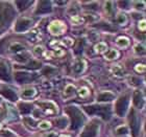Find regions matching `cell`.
<instances>
[{
  "instance_id": "cell-1",
  "label": "cell",
  "mask_w": 146,
  "mask_h": 137,
  "mask_svg": "<svg viewBox=\"0 0 146 137\" xmlns=\"http://www.w3.org/2000/svg\"><path fill=\"white\" fill-rule=\"evenodd\" d=\"M67 112L70 114L71 118H72V126H71V129H77L79 126L82 125V120H84L82 112H80L77 108H75V107H69L67 109Z\"/></svg>"
},
{
  "instance_id": "cell-2",
  "label": "cell",
  "mask_w": 146,
  "mask_h": 137,
  "mask_svg": "<svg viewBox=\"0 0 146 137\" xmlns=\"http://www.w3.org/2000/svg\"><path fill=\"white\" fill-rule=\"evenodd\" d=\"M85 110L89 114H99L104 119H108L110 117V107L91 106V107H85Z\"/></svg>"
},
{
  "instance_id": "cell-3",
  "label": "cell",
  "mask_w": 146,
  "mask_h": 137,
  "mask_svg": "<svg viewBox=\"0 0 146 137\" xmlns=\"http://www.w3.org/2000/svg\"><path fill=\"white\" fill-rule=\"evenodd\" d=\"M127 105H128V95L127 94L122 95L121 98L117 101V103H116V113L119 116L124 115L126 108H127Z\"/></svg>"
},
{
  "instance_id": "cell-4",
  "label": "cell",
  "mask_w": 146,
  "mask_h": 137,
  "mask_svg": "<svg viewBox=\"0 0 146 137\" xmlns=\"http://www.w3.org/2000/svg\"><path fill=\"white\" fill-rule=\"evenodd\" d=\"M48 31L52 35H62L66 31V26L63 22L61 21H53L51 24L48 26Z\"/></svg>"
},
{
  "instance_id": "cell-5",
  "label": "cell",
  "mask_w": 146,
  "mask_h": 137,
  "mask_svg": "<svg viewBox=\"0 0 146 137\" xmlns=\"http://www.w3.org/2000/svg\"><path fill=\"white\" fill-rule=\"evenodd\" d=\"M98 132V125L95 122L89 124L82 133V137H95Z\"/></svg>"
},
{
  "instance_id": "cell-6",
  "label": "cell",
  "mask_w": 146,
  "mask_h": 137,
  "mask_svg": "<svg viewBox=\"0 0 146 137\" xmlns=\"http://www.w3.org/2000/svg\"><path fill=\"white\" fill-rule=\"evenodd\" d=\"M131 130H133V133L134 135L138 134V132L140 130V122H139V117H138V114H136L134 110L131 111Z\"/></svg>"
},
{
  "instance_id": "cell-7",
  "label": "cell",
  "mask_w": 146,
  "mask_h": 137,
  "mask_svg": "<svg viewBox=\"0 0 146 137\" xmlns=\"http://www.w3.org/2000/svg\"><path fill=\"white\" fill-rule=\"evenodd\" d=\"M33 21H31V19L28 18H22L20 20H18L17 22V24H16V31H25V29H27L29 26L31 25Z\"/></svg>"
},
{
  "instance_id": "cell-8",
  "label": "cell",
  "mask_w": 146,
  "mask_h": 137,
  "mask_svg": "<svg viewBox=\"0 0 146 137\" xmlns=\"http://www.w3.org/2000/svg\"><path fill=\"white\" fill-rule=\"evenodd\" d=\"M0 78L4 80V81H9L11 80L9 69H7V65L2 61H0Z\"/></svg>"
},
{
  "instance_id": "cell-9",
  "label": "cell",
  "mask_w": 146,
  "mask_h": 137,
  "mask_svg": "<svg viewBox=\"0 0 146 137\" xmlns=\"http://www.w3.org/2000/svg\"><path fill=\"white\" fill-rule=\"evenodd\" d=\"M0 93H1L4 98L9 100V101H16V100H17V95H16V93L9 88H2L1 89V91H0Z\"/></svg>"
},
{
  "instance_id": "cell-10",
  "label": "cell",
  "mask_w": 146,
  "mask_h": 137,
  "mask_svg": "<svg viewBox=\"0 0 146 137\" xmlns=\"http://www.w3.org/2000/svg\"><path fill=\"white\" fill-rule=\"evenodd\" d=\"M143 96H142V93L140 91H136L134 93V104L136 105L137 107L141 108V107L143 106Z\"/></svg>"
},
{
  "instance_id": "cell-11",
  "label": "cell",
  "mask_w": 146,
  "mask_h": 137,
  "mask_svg": "<svg viewBox=\"0 0 146 137\" xmlns=\"http://www.w3.org/2000/svg\"><path fill=\"white\" fill-rule=\"evenodd\" d=\"M113 98H114V94L112 92H102V93L98 95L97 100L99 102H109L112 101Z\"/></svg>"
},
{
  "instance_id": "cell-12",
  "label": "cell",
  "mask_w": 146,
  "mask_h": 137,
  "mask_svg": "<svg viewBox=\"0 0 146 137\" xmlns=\"http://www.w3.org/2000/svg\"><path fill=\"white\" fill-rule=\"evenodd\" d=\"M50 9H51L50 7V3L47 2V1H42V2H40L36 14H39V13H47L48 11H50Z\"/></svg>"
},
{
  "instance_id": "cell-13",
  "label": "cell",
  "mask_w": 146,
  "mask_h": 137,
  "mask_svg": "<svg viewBox=\"0 0 146 137\" xmlns=\"http://www.w3.org/2000/svg\"><path fill=\"white\" fill-rule=\"evenodd\" d=\"M15 79L17 82L19 83H23V82H26L28 80L31 79L29 78V74L26 72H17L15 76Z\"/></svg>"
},
{
  "instance_id": "cell-14",
  "label": "cell",
  "mask_w": 146,
  "mask_h": 137,
  "mask_svg": "<svg viewBox=\"0 0 146 137\" xmlns=\"http://www.w3.org/2000/svg\"><path fill=\"white\" fill-rule=\"evenodd\" d=\"M84 65H85V63H84L82 60H80V59L76 60L74 65H73V70H74V72L75 73L82 72V70H84Z\"/></svg>"
},
{
  "instance_id": "cell-15",
  "label": "cell",
  "mask_w": 146,
  "mask_h": 137,
  "mask_svg": "<svg viewBox=\"0 0 146 137\" xmlns=\"http://www.w3.org/2000/svg\"><path fill=\"white\" fill-rule=\"evenodd\" d=\"M19 109L21 111V113L23 114H27L31 111V104H26V103H21L19 104Z\"/></svg>"
},
{
  "instance_id": "cell-16",
  "label": "cell",
  "mask_w": 146,
  "mask_h": 137,
  "mask_svg": "<svg viewBox=\"0 0 146 137\" xmlns=\"http://www.w3.org/2000/svg\"><path fill=\"white\" fill-rule=\"evenodd\" d=\"M119 55L118 51L115 50V49H111L107 52V55H104V58L107 60H113V59H117V57Z\"/></svg>"
},
{
  "instance_id": "cell-17",
  "label": "cell",
  "mask_w": 146,
  "mask_h": 137,
  "mask_svg": "<svg viewBox=\"0 0 146 137\" xmlns=\"http://www.w3.org/2000/svg\"><path fill=\"white\" fill-rule=\"evenodd\" d=\"M94 49H95V52H97V53L104 52L106 50H107V44H106V43H104V42L98 43L97 45H95Z\"/></svg>"
},
{
  "instance_id": "cell-18",
  "label": "cell",
  "mask_w": 146,
  "mask_h": 137,
  "mask_svg": "<svg viewBox=\"0 0 146 137\" xmlns=\"http://www.w3.org/2000/svg\"><path fill=\"white\" fill-rule=\"evenodd\" d=\"M117 44H118L120 47H127L128 44H129V40L125 37H121L117 40Z\"/></svg>"
},
{
  "instance_id": "cell-19",
  "label": "cell",
  "mask_w": 146,
  "mask_h": 137,
  "mask_svg": "<svg viewBox=\"0 0 146 137\" xmlns=\"http://www.w3.org/2000/svg\"><path fill=\"white\" fill-rule=\"evenodd\" d=\"M74 90H75V87H74L73 85H67V87L65 88L64 95H65V96H67V98H69V96L73 95V93H74Z\"/></svg>"
},
{
  "instance_id": "cell-20",
  "label": "cell",
  "mask_w": 146,
  "mask_h": 137,
  "mask_svg": "<svg viewBox=\"0 0 146 137\" xmlns=\"http://www.w3.org/2000/svg\"><path fill=\"white\" fill-rule=\"evenodd\" d=\"M36 94V90L34 88H29V89H26L24 91L22 92V96L23 98H31V96H34Z\"/></svg>"
},
{
  "instance_id": "cell-21",
  "label": "cell",
  "mask_w": 146,
  "mask_h": 137,
  "mask_svg": "<svg viewBox=\"0 0 146 137\" xmlns=\"http://www.w3.org/2000/svg\"><path fill=\"white\" fill-rule=\"evenodd\" d=\"M116 21H117V23H118V24L123 25L125 22H126V17H125L124 14H119V15L117 16V19H116Z\"/></svg>"
},
{
  "instance_id": "cell-22",
  "label": "cell",
  "mask_w": 146,
  "mask_h": 137,
  "mask_svg": "<svg viewBox=\"0 0 146 137\" xmlns=\"http://www.w3.org/2000/svg\"><path fill=\"white\" fill-rule=\"evenodd\" d=\"M22 49H24V47L21 44H19V43H15V44H13L11 46V51H20Z\"/></svg>"
},
{
  "instance_id": "cell-23",
  "label": "cell",
  "mask_w": 146,
  "mask_h": 137,
  "mask_svg": "<svg viewBox=\"0 0 146 137\" xmlns=\"http://www.w3.org/2000/svg\"><path fill=\"white\" fill-rule=\"evenodd\" d=\"M113 71H114L117 76H121V74H123V72H124L123 68H122L120 65H116V66H114V67H113Z\"/></svg>"
},
{
  "instance_id": "cell-24",
  "label": "cell",
  "mask_w": 146,
  "mask_h": 137,
  "mask_svg": "<svg viewBox=\"0 0 146 137\" xmlns=\"http://www.w3.org/2000/svg\"><path fill=\"white\" fill-rule=\"evenodd\" d=\"M112 5H113V2H111V1L106 3V12L109 15H113V13H114V7H112Z\"/></svg>"
},
{
  "instance_id": "cell-25",
  "label": "cell",
  "mask_w": 146,
  "mask_h": 137,
  "mask_svg": "<svg viewBox=\"0 0 146 137\" xmlns=\"http://www.w3.org/2000/svg\"><path fill=\"white\" fill-rule=\"evenodd\" d=\"M41 66V63L38 61H31L27 65H25L26 68H38Z\"/></svg>"
},
{
  "instance_id": "cell-26",
  "label": "cell",
  "mask_w": 146,
  "mask_h": 137,
  "mask_svg": "<svg viewBox=\"0 0 146 137\" xmlns=\"http://www.w3.org/2000/svg\"><path fill=\"white\" fill-rule=\"evenodd\" d=\"M78 94H79V96H82V98H86V96H88L89 95L88 88H86V87L80 88L79 89V91H78Z\"/></svg>"
},
{
  "instance_id": "cell-27",
  "label": "cell",
  "mask_w": 146,
  "mask_h": 137,
  "mask_svg": "<svg viewBox=\"0 0 146 137\" xmlns=\"http://www.w3.org/2000/svg\"><path fill=\"white\" fill-rule=\"evenodd\" d=\"M71 21L74 23V24H82V22H84V19L82 17H79V16H73L72 19H71Z\"/></svg>"
},
{
  "instance_id": "cell-28",
  "label": "cell",
  "mask_w": 146,
  "mask_h": 137,
  "mask_svg": "<svg viewBox=\"0 0 146 137\" xmlns=\"http://www.w3.org/2000/svg\"><path fill=\"white\" fill-rule=\"evenodd\" d=\"M28 59V55L27 53H24V55H18L16 57V60L19 62H26Z\"/></svg>"
},
{
  "instance_id": "cell-29",
  "label": "cell",
  "mask_w": 146,
  "mask_h": 137,
  "mask_svg": "<svg viewBox=\"0 0 146 137\" xmlns=\"http://www.w3.org/2000/svg\"><path fill=\"white\" fill-rule=\"evenodd\" d=\"M16 3H17V5H19V9H26L25 5L31 4V2H29V1H17Z\"/></svg>"
},
{
  "instance_id": "cell-30",
  "label": "cell",
  "mask_w": 146,
  "mask_h": 137,
  "mask_svg": "<svg viewBox=\"0 0 146 137\" xmlns=\"http://www.w3.org/2000/svg\"><path fill=\"white\" fill-rule=\"evenodd\" d=\"M40 129H43V130H46V129H49L51 127V124L49 122H42L41 124L39 125Z\"/></svg>"
},
{
  "instance_id": "cell-31",
  "label": "cell",
  "mask_w": 146,
  "mask_h": 137,
  "mask_svg": "<svg viewBox=\"0 0 146 137\" xmlns=\"http://www.w3.org/2000/svg\"><path fill=\"white\" fill-rule=\"evenodd\" d=\"M116 132H117V134H125V133H127V128L122 126V127H119Z\"/></svg>"
},
{
  "instance_id": "cell-32",
  "label": "cell",
  "mask_w": 146,
  "mask_h": 137,
  "mask_svg": "<svg viewBox=\"0 0 146 137\" xmlns=\"http://www.w3.org/2000/svg\"><path fill=\"white\" fill-rule=\"evenodd\" d=\"M56 124L58 125V127L60 128H64V127H66V119L65 118H60L56 120Z\"/></svg>"
},
{
  "instance_id": "cell-33",
  "label": "cell",
  "mask_w": 146,
  "mask_h": 137,
  "mask_svg": "<svg viewBox=\"0 0 146 137\" xmlns=\"http://www.w3.org/2000/svg\"><path fill=\"white\" fill-rule=\"evenodd\" d=\"M34 51H35V53H36V55H40L43 52V47H42V46H36Z\"/></svg>"
},
{
  "instance_id": "cell-34",
  "label": "cell",
  "mask_w": 146,
  "mask_h": 137,
  "mask_svg": "<svg viewBox=\"0 0 146 137\" xmlns=\"http://www.w3.org/2000/svg\"><path fill=\"white\" fill-rule=\"evenodd\" d=\"M136 70H137L138 72H144L145 71V66H144L143 64H139L136 66Z\"/></svg>"
},
{
  "instance_id": "cell-35",
  "label": "cell",
  "mask_w": 146,
  "mask_h": 137,
  "mask_svg": "<svg viewBox=\"0 0 146 137\" xmlns=\"http://www.w3.org/2000/svg\"><path fill=\"white\" fill-rule=\"evenodd\" d=\"M136 52L137 53H144V47L142 45L136 46Z\"/></svg>"
},
{
  "instance_id": "cell-36",
  "label": "cell",
  "mask_w": 146,
  "mask_h": 137,
  "mask_svg": "<svg viewBox=\"0 0 146 137\" xmlns=\"http://www.w3.org/2000/svg\"><path fill=\"white\" fill-rule=\"evenodd\" d=\"M139 28H140L141 31H145V20H142L141 23H139Z\"/></svg>"
},
{
  "instance_id": "cell-37",
  "label": "cell",
  "mask_w": 146,
  "mask_h": 137,
  "mask_svg": "<svg viewBox=\"0 0 146 137\" xmlns=\"http://www.w3.org/2000/svg\"><path fill=\"white\" fill-rule=\"evenodd\" d=\"M55 51H56V55H64V51H62L61 48H55Z\"/></svg>"
},
{
  "instance_id": "cell-38",
  "label": "cell",
  "mask_w": 146,
  "mask_h": 137,
  "mask_svg": "<svg viewBox=\"0 0 146 137\" xmlns=\"http://www.w3.org/2000/svg\"><path fill=\"white\" fill-rule=\"evenodd\" d=\"M4 20H5V16L3 15V14H0V23H2Z\"/></svg>"
},
{
  "instance_id": "cell-39",
  "label": "cell",
  "mask_w": 146,
  "mask_h": 137,
  "mask_svg": "<svg viewBox=\"0 0 146 137\" xmlns=\"http://www.w3.org/2000/svg\"><path fill=\"white\" fill-rule=\"evenodd\" d=\"M46 137H56V133H54V132H51L49 135H47Z\"/></svg>"
}]
</instances>
